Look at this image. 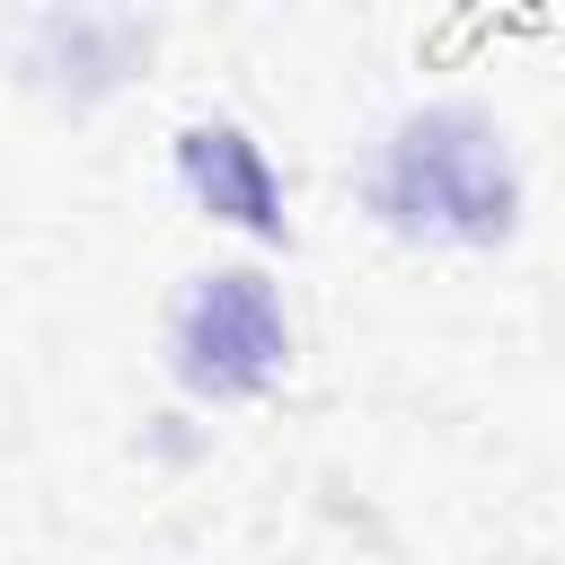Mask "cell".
<instances>
[{
  "instance_id": "cell-1",
  "label": "cell",
  "mask_w": 565,
  "mask_h": 565,
  "mask_svg": "<svg viewBox=\"0 0 565 565\" xmlns=\"http://www.w3.org/2000/svg\"><path fill=\"white\" fill-rule=\"evenodd\" d=\"M380 212L415 238H503L512 221V159L494 124L441 106L415 115L380 159Z\"/></svg>"
},
{
  "instance_id": "cell-2",
  "label": "cell",
  "mask_w": 565,
  "mask_h": 565,
  "mask_svg": "<svg viewBox=\"0 0 565 565\" xmlns=\"http://www.w3.org/2000/svg\"><path fill=\"white\" fill-rule=\"evenodd\" d=\"M282 362V309L256 274H203L177 309V371L203 397H247Z\"/></svg>"
},
{
  "instance_id": "cell-3",
  "label": "cell",
  "mask_w": 565,
  "mask_h": 565,
  "mask_svg": "<svg viewBox=\"0 0 565 565\" xmlns=\"http://www.w3.org/2000/svg\"><path fill=\"white\" fill-rule=\"evenodd\" d=\"M177 159H185V185H194L212 212H230L238 230H282V212H274V177H265V159H256L247 132L203 124V132H185Z\"/></svg>"
}]
</instances>
